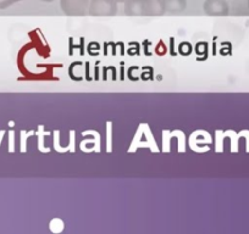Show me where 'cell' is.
Returning <instances> with one entry per match:
<instances>
[{
  "instance_id": "obj_9",
  "label": "cell",
  "mask_w": 249,
  "mask_h": 234,
  "mask_svg": "<svg viewBox=\"0 0 249 234\" xmlns=\"http://www.w3.org/2000/svg\"><path fill=\"white\" fill-rule=\"evenodd\" d=\"M248 1H249V0H248Z\"/></svg>"
},
{
  "instance_id": "obj_6",
  "label": "cell",
  "mask_w": 249,
  "mask_h": 234,
  "mask_svg": "<svg viewBox=\"0 0 249 234\" xmlns=\"http://www.w3.org/2000/svg\"><path fill=\"white\" fill-rule=\"evenodd\" d=\"M15 1H20V0H0V8H6Z\"/></svg>"
},
{
  "instance_id": "obj_5",
  "label": "cell",
  "mask_w": 249,
  "mask_h": 234,
  "mask_svg": "<svg viewBox=\"0 0 249 234\" xmlns=\"http://www.w3.org/2000/svg\"><path fill=\"white\" fill-rule=\"evenodd\" d=\"M164 8L169 13H181L186 9V0H162Z\"/></svg>"
},
{
  "instance_id": "obj_4",
  "label": "cell",
  "mask_w": 249,
  "mask_h": 234,
  "mask_svg": "<svg viewBox=\"0 0 249 234\" xmlns=\"http://www.w3.org/2000/svg\"><path fill=\"white\" fill-rule=\"evenodd\" d=\"M204 10L208 15H226L229 13V6L225 0H207Z\"/></svg>"
},
{
  "instance_id": "obj_3",
  "label": "cell",
  "mask_w": 249,
  "mask_h": 234,
  "mask_svg": "<svg viewBox=\"0 0 249 234\" xmlns=\"http://www.w3.org/2000/svg\"><path fill=\"white\" fill-rule=\"evenodd\" d=\"M88 0H61V9L68 15H83Z\"/></svg>"
},
{
  "instance_id": "obj_7",
  "label": "cell",
  "mask_w": 249,
  "mask_h": 234,
  "mask_svg": "<svg viewBox=\"0 0 249 234\" xmlns=\"http://www.w3.org/2000/svg\"><path fill=\"white\" fill-rule=\"evenodd\" d=\"M115 3H124V1H128V0H114Z\"/></svg>"
},
{
  "instance_id": "obj_2",
  "label": "cell",
  "mask_w": 249,
  "mask_h": 234,
  "mask_svg": "<svg viewBox=\"0 0 249 234\" xmlns=\"http://www.w3.org/2000/svg\"><path fill=\"white\" fill-rule=\"evenodd\" d=\"M89 13L95 16L114 15L116 14V3L114 0H92Z\"/></svg>"
},
{
  "instance_id": "obj_8",
  "label": "cell",
  "mask_w": 249,
  "mask_h": 234,
  "mask_svg": "<svg viewBox=\"0 0 249 234\" xmlns=\"http://www.w3.org/2000/svg\"><path fill=\"white\" fill-rule=\"evenodd\" d=\"M42 1H48V3H50V1H53V0H42Z\"/></svg>"
},
{
  "instance_id": "obj_1",
  "label": "cell",
  "mask_w": 249,
  "mask_h": 234,
  "mask_svg": "<svg viewBox=\"0 0 249 234\" xmlns=\"http://www.w3.org/2000/svg\"><path fill=\"white\" fill-rule=\"evenodd\" d=\"M165 11L162 0H128V15H161Z\"/></svg>"
}]
</instances>
